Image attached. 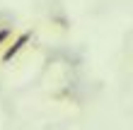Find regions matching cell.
<instances>
[{
  "mask_svg": "<svg viewBox=\"0 0 133 130\" xmlns=\"http://www.w3.org/2000/svg\"><path fill=\"white\" fill-rule=\"evenodd\" d=\"M29 41H32V32H22V34L17 36V39H15V41H12V43H10V46H7V48L3 51L0 60H3V63H10V60H15V58H17L19 53H22V51H24V46H27Z\"/></svg>",
  "mask_w": 133,
  "mask_h": 130,
  "instance_id": "6da1fadb",
  "label": "cell"
},
{
  "mask_svg": "<svg viewBox=\"0 0 133 130\" xmlns=\"http://www.w3.org/2000/svg\"><path fill=\"white\" fill-rule=\"evenodd\" d=\"M10 36H12V27H3V29H0V46L10 39Z\"/></svg>",
  "mask_w": 133,
  "mask_h": 130,
  "instance_id": "7a4b0ae2",
  "label": "cell"
}]
</instances>
